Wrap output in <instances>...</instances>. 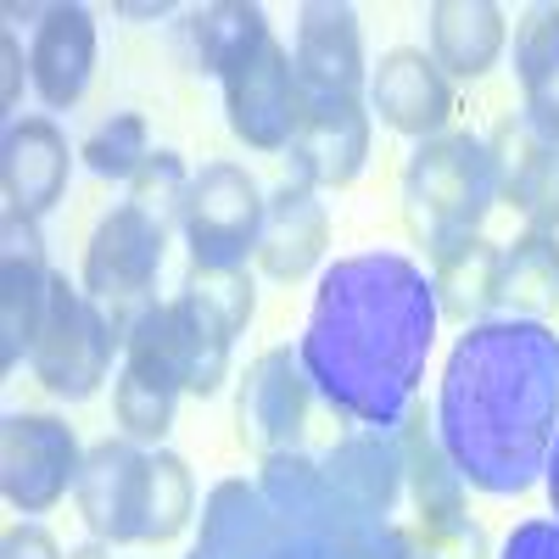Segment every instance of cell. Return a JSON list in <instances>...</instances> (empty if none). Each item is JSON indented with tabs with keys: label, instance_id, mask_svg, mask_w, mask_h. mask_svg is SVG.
Masks as SVG:
<instances>
[{
	"label": "cell",
	"instance_id": "6da1fadb",
	"mask_svg": "<svg viewBox=\"0 0 559 559\" xmlns=\"http://www.w3.org/2000/svg\"><path fill=\"white\" fill-rule=\"evenodd\" d=\"M437 286L403 252H353L319 274L297 358L347 426L397 431L437 347Z\"/></svg>",
	"mask_w": 559,
	"mask_h": 559
},
{
	"label": "cell",
	"instance_id": "7a4b0ae2",
	"mask_svg": "<svg viewBox=\"0 0 559 559\" xmlns=\"http://www.w3.org/2000/svg\"><path fill=\"white\" fill-rule=\"evenodd\" d=\"M437 437L464 487L521 498L543 481L559 437V336L543 319L464 324L442 364Z\"/></svg>",
	"mask_w": 559,
	"mask_h": 559
},
{
	"label": "cell",
	"instance_id": "3957f363",
	"mask_svg": "<svg viewBox=\"0 0 559 559\" xmlns=\"http://www.w3.org/2000/svg\"><path fill=\"white\" fill-rule=\"evenodd\" d=\"M498 207V174L487 140L471 129H448L437 140H419L403 163V218L408 236L442 258L448 247L481 236L487 213Z\"/></svg>",
	"mask_w": 559,
	"mask_h": 559
},
{
	"label": "cell",
	"instance_id": "277c9868",
	"mask_svg": "<svg viewBox=\"0 0 559 559\" xmlns=\"http://www.w3.org/2000/svg\"><path fill=\"white\" fill-rule=\"evenodd\" d=\"M112 358H123L118 324L107 319V308L84 286H73L68 274H57L39 342L28 353V376L62 403H84V397H96L102 381L112 376Z\"/></svg>",
	"mask_w": 559,
	"mask_h": 559
},
{
	"label": "cell",
	"instance_id": "5b68a950",
	"mask_svg": "<svg viewBox=\"0 0 559 559\" xmlns=\"http://www.w3.org/2000/svg\"><path fill=\"white\" fill-rule=\"evenodd\" d=\"M179 397H185V381H179L174 313H168V302H152L123 324V364L112 376L118 431L140 448H157L174 431Z\"/></svg>",
	"mask_w": 559,
	"mask_h": 559
},
{
	"label": "cell",
	"instance_id": "8992f818",
	"mask_svg": "<svg viewBox=\"0 0 559 559\" xmlns=\"http://www.w3.org/2000/svg\"><path fill=\"white\" fill-rule=\"evenodd\" d=\"M163 252H168V229L152 213H140L134 202H118L112 213H102L96 236H90V247H84L79 286L107 308V319L118 324V336H123V324L140 308L157 302Z\"/></svg>",
	"mask_w": 559,
	"mask_h": 559
},
{
	"label": "cell",
	"instance_id": "52a82bcc",
	"mask_svg": "<svg viewBox=\"0 0 559 559\" xmlns=\"http://www.w3.org/2000/svg\"><path fill=\"white\" fill-rule=\"evenodd\" d=\"M263 185L241 163H207L185 202V247L191 269H247L263 236Z\"/></svg>",
	"mask_w": 559,
	"mask_h": 559
},
{
	"label": "cell",
	"instance_id": "ba28073f",
	"mask_svg": "<svg viewBox=\"0 0 559 559\" xmlns=\"http://www.w3.org/2000/svg\"><path fill=\"white\" fill-rule=\"evenodd\" d=\"M84 453L90 448H79L68 419L34 408L7 414V426H0V492L17 515H45L79 487Z\"/></svg>",
	"mask_w": 559,
	"mask_h": 559
},
{
	"label": "cell",
	"instance_id": "9c48e42d",
	"mask_svg": "<svg viewBox=\"0 0 559 559\" xmlns=\"http://www.w3.org/2000/svg\"><path fill=\"white\" fill-rule=\"evenodd\" d=\"M224 90V118L229 134L247 152H286L297 134V112H302V90H297V62L274 34L258 45L252 57H241L218 79Z\"/></svg>",
	"mask_w": 559,
	"mask_h": 559
},
{
	"label": "cell",
	"instance_id": "30bf717a",
	"mask_svg": "<svg viewBox=\"0 0 559 559\" xmlns=\"http://www.w3.org/2000/svg\"><path fill=\"white\" fill-rule=\"evenodd\" d=\"M369 134L376 118L364 96H302L286 168L308 191H347L369 163Z\"/></svg>",
	"mask_w": 559,
	"mask_h": 559
},
{
	"label": "cell",
	"instance_id": "8fae6325",
	"mask_svg": "<svg viewBox=\"0 0 559 559\" xmlns=\"http://www.w3.org/2000/svg\"><path fill=\"white\" fill-rule=\"evenodd\" d=\"M313 381L292 347H269L247 364L241 392H236V437L252 453H297L308 437V408H313Z\"/></svg>",
	"mask_w": 559,
	"mask_h": 559
},
{
	"label": "cell",
	"instance_id": "7c38bea8",
	"mask_svg": "<svg viewBox=\"0 0 559 559\" xmlns=\"http://www.w3.org/2000/svg\"><path fill=\"white\" fill-rule=\"evenodd\" d=\"M51 286H57V269L45 258L39 218L7 213L0 218V369L7 376L17 364H28L45 308H51Z\"/></svg>",
	"mask_w": 559,
	"mask_h": 559
},
{
	"label": "cell",
	"instance_id": "4fadbf2b",
	"mask_svg": "<svg viewBox=\"0 0 559 559\" xmlns=\"http://www.w3.org/2000/svg\"><path fill=\"white\" fill-rule=\"evenodd\" d=\"M79 498V521L90 537L118 548L140 543L146 532V498H152V448H140L129 437H107L84 453V476L73 487Z\"/></svg>",
	"mask_w": 559,
	"mask_h": 559
},
{
	"label": "cell",
	"instance_id": "5bb4252c",
	"mask_svg": "<svg viewBox=\"0 0 559 559\" xmlns=\"http://www.w3.org/2000/svg\"><path fill=\"white\" fill-rule=\"evenodd\" d=\"M369 118H381L403 140H437L453 118V79L431 62L419 45H392V51L369 68Z\"/></svg>",
	"mask_w": 559,
	"mask_h": 559
},
{
	"label": "cell",
	"instance_id": "9a60e30c",
	"mask_svg": "<svg viewBox=\"0 0 559 559\" xmlns=\"http://www.w3.org/2000/svg\"><path fill=\"white\" fill-rule=\"evenodd\" d=\"M492 174H498V202H509L526 229L559 236V140H548L526 112L498 118L487 134Z\"/></svg>",
	"mask_w": 559,
	"mask_h": 559
},
{
	"label": "cell",
	"instance_id": "2e32d148",
	"mask_svg": "<svg viewBox=\"0 0 559 559\" xmlns=\"http://www.w3.org/2000/svg\"><path fill=\"white\" fill-rule=\"evenodd\" d=\"M258 487H263V503L280 526V543L297 559H319V548L353 521L331 498V487H324L319 459H308L302 448L297 453H269L263 471H258Z\"/></svg>",
	"mask_w": 559,
	"mask_h": 559
},
{
	"label": "cell",
	"instance_id": "e0dca14e",
	"mask_svg": "<svg viewBox=\"0 0 559 559\" xmlns=\"http://www.w3.org/2000/svg\"><path fill=\"white\" fill-rule=\"evenodd\" d=\"M297 90L302 96H369V62H364V28L353 7L313 0L297 12Z\"/></svg>",
	"mask_w": 559,
	"mask_h": 559
},
{
	"label": "cell",
	"instance_id": "ac0fdd59",
	"mask_svg": "<svg viewBox=\"0 0 559 559\" xmlns=\"http://www.w3.org/2000/svg\"><path fill=\"white\" fill-rule=\"evenodd\" d=\"M324 471V487L331 498L347 509L353 521H392L397 503H403V448H397V431H347L331 453L319 459Z\"/></svg>",
	"mask_w": 559,
	"mask_h": 559
},
{
	"label": "cell",
	"instance_id": "d6986e66",
	"mask_svg": "<svg viewBox=\"0 0 559 559\" xmlns=\"http://www.w3.org/2000/svg\"><path fill=\"white\" fill-rule=\"evenodd\" d=\"M90 79H96V17H90V7H45L28 45L34 96L51 112H68L84 102Z\"/></svg>",
	"mask_w": 559,
	"mask_h": 559
},
{
	"label": "cell",
	"instance_id": "ffe728a7",
	"mask_svg": "<svg viewBox=\"0 0 559 559\" xmlns=\"http://www.w3.org/2000/svg\"><path fill=\"white\" fill-rule=\"evenodd\" d=\"M73 174V146L51 118H17L0 146V191H7V213L45 218Z\"/></svg>",
	"mask_w": 559,
	"mask_h": 559
},
{
	"label": "cell",
	"instance_id": "44dd1931",
	"mask_svg": "<svg viewBox=\"0 0 559 559\" xmlns=\"http://www.w3.org/2000/svg\"><path fill=\"white\" fill-rule=\"evenodd\" d=\"M324 252H331V213H324L319 191L286 179L263 207V236L252 263L280 286H292V280H308L324 263Z\"/></svg>",
	"mask_w": 559,
	"mask_h": 559
},
{
	"label": "cell",
	"instance_id": "7402d4cb",
	"mask_svg": "<svg viewBox=\"0 0 559 559\" xmlns=\"http://www.w3.org/2000/svg\"><path fill=\"white\" fill-rule=\"evenodd\" d=\"M280 526L263 503V487L247 476H224L202 498V526L185 559H274Z\"/></svg>",
	"mask_w": 559,
	"mask_h": 559
},
{
	"label": "cell",
	"instance_id": "603a6c76",
	"mask_svg": "<svg viewBox=\"0 0 559 559\" xmlns=\"http://www.w3.org/2000/svg\"><path fill=\"white\" fill-rule=\"evenodd\" d=\"M397 448H403V487H408V503H414V526H437V521H453V515H471L464 503V476L453 471V459L437 437V419L426 408H408L403 426H397Z\"/></svg>",
	"mask_w": 559,
	"mask_h": 559
},
{
	"label": "cell",
	"instance_id": "cb8c5ba5",
	"mask_svg": "<svg viewBox=\"0 0 559 559\" xmlns=\"http://www.w3.org/2000/svg\"><path fill=\"white\" fill-rule=\"evenodd\" d=\"M426 23H431V62L464 84L492 73L509 45V17L492 0H437Z\"/></svg>",
	"mask_w": 559,
	"mask_h": 559
},
{
	"label": "cell",
	"instance_id": "d4e9b609",
	"mask_svg": "<svg viewBox=\"0 0 559 559\" xmlns=\"http://www.w3.org/2000/svg\"><path fill=\"white\" fill-rule=\"evenodd\" d=\"M179 34H185L191 68L207 73V79H224L241 57H252L274 28H269L263 7H247V0H213V7H197L191 17H185Z\"/></svg>",
	"mask_w": 559,
	"mask_h": 559
},
{
	"label": "cell",
	"instance_id": "484cf974",
	"mask_svg": "<svg viewBox=\"0 0 559 559\" xmlns=\"http://www.w3.org/2000/svg\"><path fill=\"white\" fill-rule=\"evenodd\" d=\"M174 313V347H179V381L191 397H218L224 381H229V358H236V336L241 331H229V324L197 302L191 292H179L168 302Z\"/></svg>",
	"mask_w": 559,
	"mask_h": 559
},
{
	"label": "cell",
	"instance_id": "4316f807",
	"mask_svg": "<svg viewBox=\"0 0 559 559\" xmlns=\"http://www.w3.org/2000/svg\"><path fill=\"white\" fill-rule=\"evenodd\" d=\"M498 269H503V247L487 236H471L448 247L442 258H431V286H437V308L459 324H481L498 313Z\"/></svg>",
	"mask_w": 559,
	"mask_h": 559
},
{
	"label": "cell",
	"instance_id": "83f0119b",
	"mask_svg": "<svg viewBox=\"0 0 559 559\" xmlns=\"http://www.w3.org/2000/svg\"><path fill=\"white\" fill-rule=\"evenodd\" d=\"M515 79L521 112L559 140V7H532L515 23Z\"/></svg>",
	"mask_w": 559,
	"mask_h": 559
},
{
	"label": "cell",
	"instance_id": "f1b7e54d",
	"mask_svg": "<svg viewBox=\"0 0 559 559\" xmlns=\"http://www.w3.org/2000/svg\"><path fill=\"white\" fill-rule=\"evenodd\" d=\"M559 308V236L521 229L503 247L498 269V319H543Z\"/></svg>",
	"mask_w": 559,
	"mask_h": 559
},
{
	"label": "cell",
	"instance_id": "f546056e",
	"mask_svg": "<svg viewBox=\"0 0 559 559\" xmlns=\"http://www.w3.org/2000/svg\"><path fill=\"white\" fill-rule=\"evenodd\" d=\"M191 515H197L191 464H185L179 453H168V448H152V498H146V532H140V543L146 548L174 543L185 526H191Z\"/></svg>",
	"mask_w": 559,
	"mask_h": 559
},
{
	"label": "cell",
	"instance_id": "4dcf8cb0",
	"mask_svg": "<svg viewBox=\"0 0 559 559\" xmlns=\"http://www.w3.org/2000/svg\"><path fill=\"white\" fill-rule=\"evenodd\" d=\"M152 157V129L140 112H112L102 118L96 129L84 134V146H79V163L96 174V179H134L140 168H146Z\"/></svg>",
	"mask_w": 559,
	"mask_h": 559
},
{
	"label": "cell",
	"instance_id": "1f68e13d",
	"mask_svg": "<svg viewBox=\"0 0 559 559\" xmlns=\"http://www.w3.org/2000/svg\"><path fill=\"white\" fill-rule=\"evenodd\" d=\"M191 185H197V174L185 168V157L168 152V146H157V152L146 157V168L129 179V202H134L140 213H152L163 229H174V224H185V202H191Z\"/></svg>",
	"mask_w": 559,
	"mask_h": 559
},
{
	"label": "cell",
	"instance_id": "d6a6232c",
	"mask_svg": "<svg viewBox=\"0 0 559 559\" xmlns=\"http://www.w3.org/2000/svg\"><path fill=\"white\" fill-rule=\"evenodd\" d=\"M197 302H207L229 331H247L252 313H258V286H252V269H191L185 286Z\"/></svg>",
	"mask_w": 559,
	"mask_h": 559
},
{
	"label": "cell",
	"instance_id": "836d02e7",
	"mask_svg": "<svg viewBox=\"0 0 559 559\" xmlns=\"http://www.w3.org/2000/svg\"><path fill=\"white\" fill-rule=\"evenodd\" d=\"M319 559H414V526L397 521H347Z\"/></svg>",
	"mask_w": 559,
	"mask_h": 559
},
{
	"label": "cell",
	"instance_id": "e575fe53",
	"mask_svg": "<svg viewBox=\"0 0 559 559\" xmlns=\"http://www.w3.org/2000/svg\"><path fill=\"white\" fill-rule=\"evenodd\" d=\"M414 559H487V532L471 515L414 526Z\"/></svg>",
	"mask_w": 559,
	"mask_h": 559
},
{
	"label": "cell",
	"instance_id": "d590c367",
	"mask_svg": "<svg viewBox=\"0 0 559 559\" xmlns=\"http://www.w3.org/2000/svg\"><path fill=\"white\" fill-rule=\"evenodd\" d=\"M498 559H559V521H521L503 537Z\"/></svg>",
	"mask_w": 559,
	"mask_h": 559
},
{
	"label": "cell",
	"instance_id": "8d00e7d4",
	"mask_svg": "<svg viewBox=\"0 0 559 559\" xmlns=\"http://www.w3.org/2000/svg\"><path fill=\"white\" fill-rule=\"evenodd\" d=\"M0 559H68V554H62V543L45 532V526L17 521L7 537H0Z\"/></svg>",
	"mask_w": 559,
	"mask_h": 559
},
{
	"label": "cell",
	"instance_id": "74e56055",
	"mask_svg": "<svg viewBox=\"0 0 559 559\" xmlns=\"http://www.w3.org/2000/svg\"><path fill=\"white\" fill-rule=\"evenodd\" d=\"M0 68H7V96H0V102H7V112H17V102H23V45H17V34L7 28V34H0Z\"/></svg>",
	"mask_w": 559,
	"mask_h": 559
},
{
	"label": "cell",
	"instance_id": "f35d334b",
	"mask_svg": "<svg viewBox=\"0 0 559 559\" xmlns=\"http://www.w3.org/2000/svg\"><path fill=\"white\" fill-rule=\"evenodd\" d=\"M543 481H548V503H554V521H559V437H554V448H548V471H543Z\"/></svg>",
	"mask_w": 559,
	"mask_h": 559
},
{
	"label": "cell",
	"instance_id": "ab89813d",
	"mask_svg": "<svg viewBox=\"0 0 559 559\" xmlns=\"http://www.w3.org/2000/svg\"><path fill=\"white\" fill-rule=\"evenodd\" d=\"M68 559H112V548H107V543H79Z\"/></svg>",
	"mask_w": 559,
	"mask_h": 559
},
{
	"label": "cell",
	"instance_id": "60d3db41",
	"mask_svg": "<svg viewBox=\"0 0 559 559\" xmlns=\"http://www.w3.org/2000/svg\"><path fill=\"white\" fill-rule=\"evenodd\" d=\"M274 559H297V554H292V548H286V543H280V554H274Z\"/></svg>",
	"mask_w": 559,
	"mask_h": 559
}]
</instances>
